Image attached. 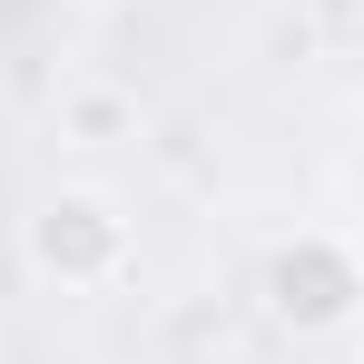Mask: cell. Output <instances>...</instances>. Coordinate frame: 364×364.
I'll return each mask as SVG.
<instances>
[{"instance_id":"obj_1","label":"cell","mask_w":364,"mask_h":364,"mask_svg":"<svg viewBox=\"0 0 364 364\" xmlns=\"http://www.w3.org/2000/svg\"><path fill=\"white\" fill-rule=\"evenodd\" d=\"M20 246H30V266H40L50 286H69V296L119 286L128 256H138L119 197H99V187H60V197H40V207H30V227H20Z\"/></svg>"},{"instance_id":"obj_2","label":"cell","mask_w":364,"mask_h":364,"mask_svg":"<svg viewBox=\"0 0 364 364\" xmlns=\"http://www.w3.org/2000/svg\"><path fill=\"white\" fill-rule=\"evenodd\" d=\"M266 315L286 335H345L364 315V256L335 227H296V237L266 256Z\"/></svg>"},{"instance_id":"obj_3","label":"cell","mask_w":364,"mask_h":364,"mask_svg":"<svg viewBox=\"0 0 364 364\" xmlns=\"http://www.w3.org/2000/svg\"><path fill=\"white\" fill-rule=\"evenodd\" d=\"M60 128H69V138H119V128H128V99H119V89H69V99H60Z\"/></svg>"}]
</instances>
